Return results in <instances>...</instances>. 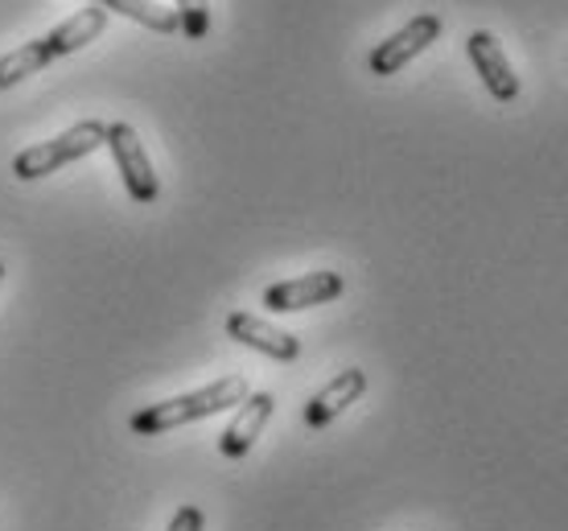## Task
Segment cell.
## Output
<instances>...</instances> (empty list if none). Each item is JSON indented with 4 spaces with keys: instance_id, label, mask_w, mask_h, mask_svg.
I'll return each instance as SVG.
<instances>
[{
    "instance_id": "obj_1",
    "label": "cell",
    "mask_w": 568,
    "mask_h": 531,
    "mask_svg": "<svg viewBox=\"0 0 568 531\" xmlns=\"http://www.w3.org/2000/svg\"><path fill=\"white\" fill-rule=\"evenodd\" d=\"M247 400V379L243 375H223L199 391H185V396H173V400L149 404L141 412H132L129 429L136 437H161L170 429H182V425H194V420H206L214 412H227L231 404Z\"/></svg>"
},
{
    "instance_id": "obj_2",
    "label": "cell",
    "mask_w": 568,
    "mask_h": 531,
    "mask_svg": "<svg viewBox=\"0 0 568 531\" xmlns=\"http://www.w3.org/2000/svg\"><path fill=\"white\" fill-rule=\"evenodd\" d=\"M103 141H108V124H100V120H83V124L67 129L62 136H54V141L21 149V153L13 157V173L21 177V182H33V177L58 173L62 165H71V161L95 153Z\"/></svg>"
},
{
    "instance_id": "obj_3",
    "label": "cell",
    "mask_w": 568,
    "mask_h": 531,
    "mask_svg": "<svg viewBox=\"0 0 568 531\" xmlns=\"http://www.w3.org/2000/svg\"><path fill=\"white\" fill-rule=\"evenodd\" d=\"M103 144L112 149L115 170L124 177V190L132 194V202L149 206V202L161 198V182H156L153 173V161H149V153H144V144L132 124H108V141Z\"/></svg>"
},
{
    "instance_id": "obj_4",
    "label": "cell",
    "mask_w": 568,
    "mask_h": 531,
    "mask_svg": "<svg viewBox=\"0 0 568 531\" xmlns=\"http://www.w3.org/2000/svg\"><path fill=\"white\" fill-rule=\"evenodd\" d=\"M440 38V17L437 13H420V17H413L404 29H396L387 42H379L375 50H371V58H367V67H371V74H396V71H404L413 58H420L428 50V45L437 42Z\"/></svg>"
},
{
    "instance_id": "obj_5",
    "label": "cell",
    "mask_w": 568,
    "mask_h": 531,
    "mask_svg": "<svg viewBox=\"0 0 568 531\" xmlns=\"http://www.w3.org/2000/svg\"><path fill=\"white\" fill-rule=\"evenodd\" d=\"M342 273H310L297 280H281V285L264 288V309L272 314H297V309H313V305H329L342 297Z\"/></svg>"
},
{
    "instance_id": "obj_6",
    "label": "cell",
    "mask_w": 568,
    "mask_h": 531,
    "mask_svg": "<svg viewBox=\"0 0 568 531\" xmlns=\"http://www.w3.org/2000/svg\"><path fill=\"white\" fill-rule=\"evenodd\" d=\"M466 54H469V62H474V71L483 74L486 91H490L498 103L519 100V79H515L511 62H507V54H503V45L495 42V33L474 29V33L466 38Z\"/></svg>"
},
{
    "instance_id": "obj_7",
    "label": "cell",
    "mask_w": 568,
    "mask_h": 531,
    "mask_svg": "<svg viewBox=\"0 0 568 531\" xmlns=\"http://www.w3.org/2000/svg\"><path fill=\"white\" fill-rule=\"evenodd\" d=\"M272 408H276V400H272L268 391H247V400L235 408L231 425L223 429V437H219L223 458L235 461V458H247V453H252L256 437L264 432V425L272 420Z\"/></svg>"
},
{
    "instance_id": "obj_8",
    "label": "cell",
    "mask_w": 568,
    "mask_h": 531,
    "mask_svg": "<svg viewBox=\"0 0 568 531\" xmlns=\"http://www.w3.org/2000/svg\"><path fill=\"white\" fill-rule=\"evenodd\" d=\"M227 334L235 338V343L252 346V350H260V355H268V359H276V362H293L301 355L297 334L276 330V326H268V321L256 314H231Z\"/></svg>"
},
{
    "instance_id": "obj_9",
    "label": "cell",
    "mask_w": 568,
    "mask_h": 531,
    "mask_svg": "<svg viewBox=\"0 0 568 531\" xmlns=\"http://www.w3.org/2000/svg\"><path fill=\"white\" fill-rule=\"evenodd\" d=\"M367 391V371H358V367H346L342 375H334L326 388L317 391L310 404H305V425L310 429H326L329 420H338L351 404L358 400Z\"/></svg>"
},
{
    "instance_id": "obj_10",
    "label": "cell",
    "mask_w": 568,
    "mask_h": 531,
    "mask_svg": "<svg viewBox=\"0 0 568 531\" xmlns=\"http://www.w3.org/2000/svg\"><path fill=\"white\" fill-rule=\"evenodd\" d=\"M103 25H108V9L91 4V9H79L74 17H67L62 25H54L45 38H50L58 58H67V54H74V50H83V45L95 42V38L103 33Z\"/></svg>"
},
{
    "instance_id": "obj_11",
    "label": "cell",
    "mask_w": 568,
    "mask_h": 531,
    "mask_svg": "<svg viewBox=\"0 0 568 531\" xmlns=\"http://www.w3.org/2000/svg\"><path fill=\"white\" fill-rule=\"evenodd\" d=\"M54 58L58 54H54V45H50V38H33V42L17 45V50H9V54H0V91L26 83L29 74L45 71Z\"/></svg>"
},
{
    "instance_id": "obj_12",
    "label": "cell",
    "mask_w": 568,
    "mask_h": 531,
    "mask_svg": "<svg viewBox=\"0 0 568 531\" xmlns=\"http://www.w3.org/2000/svg\"><path fill=\"white\" fill-rule=\"evenodd\" d=\"M100 9H108V13H124L132 17V21H141L144 29H153V33H178L182 29V21H178V9H165L161 0H95Z\"/></svg>"
},
{
    "instance_id": "obj_13",
    "label": "cell",
    "mask_w": 568,
    "mask_h": 531,
    "mask_svg": "<svg viewBox=\"0 0 568 531\" xmlns=\"http://www.w3.org/2000/svg\"><path fill=\"white\" fill-rule=\"evenodd\" d=\"M178 21H182V33L202 42L211 33V4L206 0H178Z\"/></svg>"
},
{
    "instance_id": "obj_14",
    "label": "cell",
    "mask_w": 568,
    "mask_h": 531,
    "mask_svg": "<svg viewBox=\"0 0 568 531\" xmlns=\"http://www.w3.org/2000/svg\"><path fill=\"white\" fill-rule=\"evenodd\" d=\"M202 528H206V515H202V507H178L165 531H202Z\"/></svg>"
},
{
    "instance_id": "obj_15",
    "label": "cell",
    "mask_w": 568,
    "mask_h": 531,
    "mask_svg": "<svg viewBox=\"0 0 568 531\" xmlns=\"http://www.w3.org/2000/svg\"><path fill=\"white\" fill-rule=\"evenodd\" d=\"M0 280H4V259H0Z\"/></svg>"
}]
</instances>
